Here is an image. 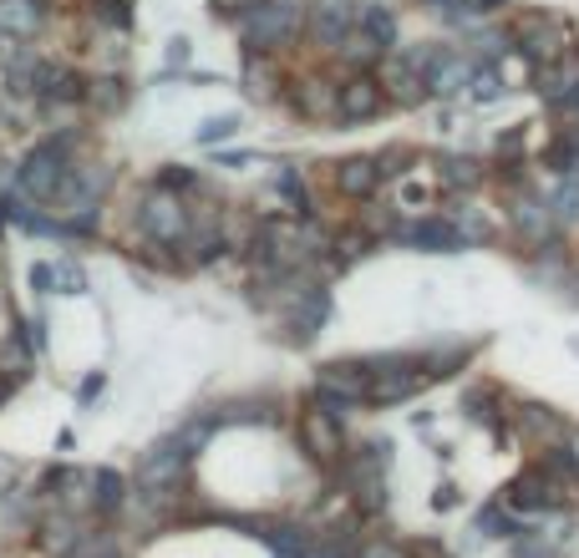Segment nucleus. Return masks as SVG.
<instances>
[{"mask_svg": "<svg viewBox=\"0 0 579 558\" xmlns=\"http://www.w3.org/2000/svg\"><path fill=\"white\" fill-rule=\"evenodd\" d=\"M76 143H82L76 133H51L41 143H31L21 168H15V189L26 193L31 204H57L61 183H67V173L76 162Z\"/></svg>", "mask_w": 579, "mask_h": 558, "instance_id": "f257e3e1", "label": "nucleus"}, {"mask_svg": "<svg viewBox=\"0 0 579 558\" xmlns=\"http://www.w3.org/2000/svg\"><path fill=\"white\" fill-rule=\"evenodd\" d=\"M239 41L250 46V57H275L295 41V31L305 26L295 0H244V11L234 15Z\"/></svg>", "mask_w": 579, "mask_h": 558, "instance_id": "f03ea898", "label": "nucleus"}, {"mask_svg": "<svg viewBox=\"0 0 579 558\" xmlns=\"http://www.w3.org/2000/svg\"><path fill=\"white\" fill-rule=\"evenodd\" d=\"M137 229H143V239L148 244H158V250H168V244H183L193 229L189 208H183L179 193H168L153 183V193L143 198V208H137Z\"/></svg>", "mask_w": 579, "mask_h": 558, "instance_id": "7ed1b4c3", "label": "nucleus"}, {"mask_svg": "<svg viewBox=\"0 0 579 558\" xmlns=\"http://www.w3.org/2000/svg\"><path fill=\"white\" fill-rule=\"evenodd\" d=\"M189 457H193V447L183 441V432L179 437H164L137 462V487L153 493V498H158V493H173V487L183 483V472H189Z\"/></svg>", "mask_w": 579, "mask_h": 558, "instance_id": "20e7f679", "label": "nucleus"}, {"mask_svg": "<svg viewBox=\"0 0 579 558\" xmlns=\"http://www.w3.org/2000/svg\"><path fill=\"white\" fill-rule=\"evenodd\" d=\"M295 437H300V452L321 462V468H341L346 462V437H341V422L321 407H305L295 422Z\"/></svg>", "mask_w": 579, "mask_h": 558, "instance_id": "39448f33", "label": "nucleus"}, {"mask_svg": "<svg viewBox=\"0 0 579 558\" xmlns=\"http://www.w3.org/2000/svg\"><path fill=\"white\" fill-rule=\"evenodd\" d=\"M386 112V92H382V76L376 72H351L336 87V122L341 128H361Z\"/></svg>", "mask_w": 579, "mask_h": 558, "instance_id": "423d86ee", "label": "nucleus"}, {"mask_svg": "<svg viewBox=\"0 0 579 558\" xmlns=\"http://www.w3.org/2000/svg\"><path fill=\"white\" fill-rule=\"evenodd\" d=\"M514 41H519L523 57H534L539 66L554 57H565V51H575V36H569L565 21H554V15H523L519 26H514Z\"/></svg>", "mask_w": 579, "mask_h": 558, "instance_id": "0eeeda50", "label": "nucleus"}, {"mask_svg": "<svg viewBox=\"0 0 579 558\" xmlns=\"http://www.w3.org/2000/svg\"><path fill=\"white\" fill-rule=\"evenodd\" d=\"M112 189V168L107 162H72V173L61 183V204L67 214H102V198Z\"/></svg>", "mask_w": 579, "mask_h": 558, "instance_id": "6e6552de", "label": "nucleus"}, {"mask_svg": "<svg viewBox=\"0 0 579 558\" xmlns=\"http://www.w3.org/2000/svg\"><path fill=\"white\" fill-rule=\"evenodd\" d=\"M534 87H539V97H544V107L575 112L579 107V51H565V57L544 61L534 72Z\"/></svg>", "mask_w": 579, "mask_h": 558, "instance_id": "1a4fd4ad", "label": "nucleus"}, {"mask_svg": "<svg viewBox=\"0 0 579 558\" xmlns=\"http://www.w3.org/2000/svg\"><path fill=\"white\" fill-rule=\"evenodd\" d=\"M330 320V294L321 284H305V290L290 294V310H285V330L295 345H311L321 336V325Z\"/></svg>", "mask_w": 579, "mask_h": 558, "instance_id": "9d476101", "label": "nucleus"}, {"mask_svg": "<svg viewBox=\"0 0 579 558\" xmlns=\"http://www.w3.org/2000/svg\"><path fill=\"white\" fill-rule=\"evenodd\" d=\"M305 31H311V41L336 51V46L357 31V11H351L346 0H321V5H311V15H305Z\"/></svg>", "mask_w": 579, "mask_h": 558, "instance_id": "9b49d317", "label": "nucleus"}, {"mask_svg": "<svg viewBox=\"0 0 579 558\" xmlns=\"http://www.w3.org/2000/svg\"><path fill=\"white\" fill-rule=\"evenodd\" d=\"M401 244H412V250L422 254H458L468 250L462 244V234L453 229V219H422V223H407V229H397Z\"/></svg>", "mask_w": 579, "mask_h": 558, "instance_id": "f8f14e48", "label": "nucleus"}, {"mask_svg": "<svg viewBox=\"0 0 579 558\" xmlns=\"http://www.w3.org/2000/svg\"><path fill=\"white\" fill-rule=\"evenodd\" d=\"M290 107H295V118H305V122H336V82L305 76V82H295V92H290Z\"/></svg>", "mask_w": 579, "mask_h": 558, "instance_id": "ddd939ff", "label": "nucleus"}, {"mask_svg": "<svg viewBox=\"0 0 579 558\" xmlns=\"http://www.w3.org/2000/svg\"><path fill=\"white\" fill-rule=\"evenodd\" d=\"M473 72H478V61L447 46L443 61H437V66H432V76H427V97H443V102H447V97H462V92H468V82H473Z\"/></svg>", "mask_w": 579, "mask_h": 558, "instance_id": "4468645a", "label": "nucleus"}, {"mask_svg": "<svg viewBox=\"0 0 579 558\" xmlns=\"http://www.w3.org/2000/svg\"><path fill=\"white\" fill-rule=\"evenodd\" d=\"M315 386H326V391L346 397L351 407H361V401H366V386H372V371H366V361H330V366H321Z\"/></svg>", "mask_w": 579, "mask_h": 558, "instance_id": "2eb2a0df", "label": "nucleus"}, {"mask_svg": "<svg viewBox=\"0 0 579 558\" xmlns=\"http://www.w3.org/2000/svg\"><path fill=\"white\" fill-rule=\"evenodd\" d=\"M504 502L514 508V513H539V508H554V483L544 477V468H529V472H519V477L508 483Z\"/></svg>", "mask_w": 579, "mask_h": 558, "instance_id": "dca6fc26", "label": "nucleus"}, {"mask_svg": "<svg viewBox=\"0 0 579 558\" xmlns=\"http://www.w3.org/2000/svg\"><path fill=\"white\" fill-rule=\"evenodd\" d=\"M376 66H382V92H386V102L417 107L422 97H427V87H422V76H417L412 66H407V57H382Z\"/></svg>", "mask_w": 579, "mask_h": 558, "instance_id": "f3484780", "label": "nucleus"}, {"mask_svg": "<svg viewBox=\"0 0 579 558\" xmlns=\"http://www.w3.org/2000/svg\"><path fill=\"white\" fill-rule=\"evenodd\" d=\"M330 178H336V193H341V198H357V204L382 189V168H376V158H341Z\"/></svg>", "mask_w": 579, "mask_h": 558, "instance_id": "a211bd4d", "label": "nucleus"}, {"mask_svg": "<svg viewBox=\"0 0 579 558\" xmlns=\"http://www.w3.org/2000/svg\"><path fill=\"white\" fill-rule=\"evenodd\" d=\"M508 219H514V229H519V239L529 250H544V239H554V229H559L550 204H534V198H519V204L508 208Z\"/></svg>", "mask_w": 579, "mask_h": 558, "instance_id": "6ab92c4d", "label": "nucleus"}, {"mask_svg": "<svg viewBox=\"0 0 579 558\" xmlns=\"http://www.w3.org/2000/svg\"><path fill=\"white\" fill-rule=\"evenodd\" d=\"M46 21V0H0V36H15L26 41L36 36Z\"/></svg>", "mask_w": 579, "mask_h": 558, "instance_id": "aec40b11", "label": "nucleus"}, {"mask_svg": "<svg viewBox=\"0 0 579 558\" xmlns=\"http://www.w3.org/2000/svg\"><path fill=\"white\" fill-rule=\"evenodd\" d=\"M437 183L443 189H453V193H473L478 183H483V162L478 158H468V153H443L437 158Z\"/></svg>", "mask_w": 579, "mask_h": 558, "instance_id": "412c9836", "label": "nucleus"}, {"mask_svg": "<svg viewBox=\"0 0 579 558\" xmlns=\"http://www.w3.org/2000/svg\"><path fill=\"white\" fill-rule=\"evenodd\" d=\"M357 26L366 31V36H372L382 51H391V46H397V11H391V5H382V0L361 5V11H357Z\"/></svg>", "mask_w": 579, "mask_h": 558, "instance_id": "4be33fe9", "label": "nucleus"}, {"mask_svg": "<svg viewBox=\"0 0 579 558\" xmlns=\"http://www.w3.org/2000/svg\"><path fill=\"white\" fill-rule=\"evenodd\" d=\"M122 502H128V477H122V472H112V468L92 472V508L112 518Z\"/></svg>", "mask_w": 579, "mask_h": 558, "instance_id": "5701e85b", "label": "nucleus"}, {"mask_svg": "<svg viewBox=\"0 0 579 558\" xmlns=\"http://www.w3.org/2000/svg\"><path fill=\"white\" fill-rule=\"evenodd\" d=\"M275 87H280L275 57H250L244 61V92H250L254 102H275Z\"/></svg>", "mask_w": 579, "mask_h": 558, "instance_id": "b1692460", "label": "nucleus"}, {"mask_svg": "<svg viewBox=\"0 0 579 558\" xmlns=\"http://www.w3.org/2000/svg\"><path fill=\"white\" fill-rule=\"evenodd\" d=\"M336 51H341V57H346V66H351V72H372L376 61L386 57L382 46H376V41H372V36H366V31H361V26L351 31V36H346V41L336 46Z\"/></svg>", "mask_w": 579, "mask_h": 558, "instance_id": "393cba45", "label": "nucleus"}, {"mask_svg": "<svg viewBox=\"0 0 579 558\" xmlns=\"http://www.w3.org/2000/svg\"><path fill=\"white\" fill-rule=\"evenodd\" d=\"M508 92V82H504V72L493 66V61H478V72H473V82H468V97L473 102H498Z\"/></svg>", "mask_w": 579, "mask_h": 558, "instance_id": "a878e982", "label": "nucleus"}, {"mask_svg": "<svg viewBox=\"0 0 579 558\" xmlns=\"http://www.w3.org/2000/svg\"><path fill=\"white\" fill-rule=\"evenodd\" d=\"M87 102L97 107V112H122V102H128L122 76H97V82H87Z\"/></svg>", "mask_w": 579, "mask_h": 558, "instance_id": "bb28decb", "label": "nucleus"}, {"mask_svg": "<svg viewBox=\"0 0 579 558\" xmlns=\"http://www.w3.org/2000/svg\"><path fill=\"white\" fill-rule=\"evenodd\" d=\"M550 214H554V223H579V178L559 183V193L550 198Z\"/></svg>", "mask_w": 579, "mask_h": 558, "instance_id": "cd10ccee", "label": "nucleus"}, {"mask_svg": "<svg viewBox=\"0 0 579 558\" xmlns=\"http://www.w3.org/2000/svg\"><path fill=\"white\" fill-rule=\"evenodd\" d=\"M453 229L462 234V244H488L493 239V223L478 214V208H462V214H453Z\"/></svg>", "mask_w": 579, "mask_h": 558, "instance_id": "c85d7f7f", "label": "nucleus"}, {"mask_svg": "<svg viewBox=\"0 0 579 558\" xmlns=\"http://www.w3.org/2000/svg\"><path fill=\"white\" fill-rule=\"evenodd\" d=\"M519 426H529L534 437H565V426H559L554 407H523V412H519Z\"/></svg>", "mask_w": 579, "mask_h": 558, "instance_id": "c756f323", "label": "nucleus"}, {"mask_svg": "<svg viewBox=\"0 0 579 558\" xmlns=\"http://www.w3.org/2000/svg\"><path fill=\"white\" fill-rule=\"evenodd\" d=\"M234 133H239V118H234V112H224V118L198 122V133H193V137H198L204 147H214V143H224V137H234Z\"/></svg>", "mask_w": 579, "mask_h": 558, "instance_id": "7c9ffc66", "label": "nucleus"}, {"mask_svg": "<svg viewBox=\"0 0 579 558\" xmlns=\"http://www.w3.org/2000/svg\"><path fill=\"white\" fill-rule=\"evenodd\" d=\"M158 189L189 193V189H198V173H193V168H183V162H164V173H158Z\"/></svg>", "mask_w": 579, "mask_h": 558, "instance_id": "2f4dec72", "label": "nucleus"}, {"mask_svg": "<svg viewBox=\"0 0 579 558\" xmlns=\"http://www.w3.org/2000/svg\"><path fill=\"white\" fill-rule=\"evenodd\" d=\"M87 290V275L72 265V259H61L57 265V294H82Z\"/></svg>", "mask_w": 579, "mask_h": 558, "instance_id": "473e14b6", "label": "nucleus"}, {"mask_svg": "<svg viewBox=\"0 0 579 558\" xmlns=\"http://www.w3.org/2000/svg\"><path fill=\"white\" fill-rule=\"evenodd\" d=\"M357 558H412V548L391 544V538H372V544H361Z\"/></svg>", "mask_w": 579, "mask_h": 558, "instance_id": "72a5a7b5", "label": "nucleus"}, {"mask_svg": "<svg viewBox=\"0 0 579 558\" xmlns=\"http://www.w3.org/2000/svg\"><path fill=\"white\" fill-rule=\"evenodd\" d=\"M26 284L36 294H57V265H31L26 269Z\"/></svg>", "mask_w": 579, "mask_h": 558, "instance_id": "f704fd0d", "label": "nucleus"}, {"mask_svg": "<svg viewBox=\"0 0 579 558\" xmlns=\"http://www.w3.org/2000/svg\"><path fill=\"white\" fill-rule=\"evenodd\" d=\"M102 21L107 26H133V11H128V0H102Z\"/></svg>", "mask_w": 579, "mask_h": 558, "instance_id": "c9c22d12", "label": "nucleus"}, {"mask_svg": "<svg viewBox=\"0 0 579 558\" xmlns=\"http://www.w3.org/2000/svg\"><path fill=\"white\" fill-rule=\"evenodd\" d=\"M189 57H193L189 36H173V41H168V72H179V66H189Z\"/></svg>", "mask_w": 579, "mask_h": 558, "instance_id": "e433bc0d", "label": "nucleus"}, {"mask_svg": "<svg viewBox=\"0 0 579 558\" xmlns=\"http://www.w3.org/2000/svg\"><path fill=\"white\" fill-rule=\"evenodd\" d=\"M514 558H550V548H544V538H523V544H514Z\"/></svg>", "mask_w": 579, "mask_h": 558, "instance_id": "4c0bfd02", "label": "nucleus"}, {"mask_svg": "<svg viewBox=\"0 0 579 558\" xmlns=\"http://www.w3.org/2000/svg\"><path fill=\"white\" fill-rule=\"evenodd\" d=\"M97 391H102V376H87V381H82V391H76V401H92Z\"/></svg>", "mask_w": 579, "mask_h": 558, "instance_id": "58836bf2", "label": "nucleus"}, {"mask_svg": "<svg viewBox=\"0 0 579 558\" xmlns=\"http://www.w3.org/2000/svg\"><path fill=\"white\" fill-rule=\"evenodd\" d=\"M11 391H15V376H11V371H0V407L11 401Z\"/></svg>", "mask_w": 579, "mask_h": 558, "instance_id": "ea45409f", "label": "nucleus"}, {"mask_svg": "<svg viewBox=\"0 0 579 558\" xmlns=\"http://www.w3.org/2000/svg\"><path fill=\"white\" fill-rule=\"evenodd\" d=\"M214 11H219V15H239V11H244V0H214Z\"/></svg>", "mask_w": 579, "mask_h": 558, "instance_id": "a19ab883", "label": "nucleus"}, {"mask_svg": "<svg viewBox=\"0 0 579 558\" xmlns=\"http://www.w3.org/2000/svg\"><path fill=\"white\" fill-rule=\"evenodd\" d=\"M11 214H15V204H11V198H0V229L11 223Z\"/></svg>", "mask_w": 579, "mask_h": 558, "instance_id": "79ce46f5", "label": "nucleus"}, {"mask_svg": "<svg viewBox=\"0 0 579 558\" xmlns=\"http://www.w3.org/2000/svg\"><path fill=\"white\" fill-rule=\"evenodd\" d=\"M569 457H575V468H579V432H569Z\"/></svg>", "mask_w": 579, "mask_h": 558, "instance_id": "37998d69", "label": "nucleus"}]
</instances>
